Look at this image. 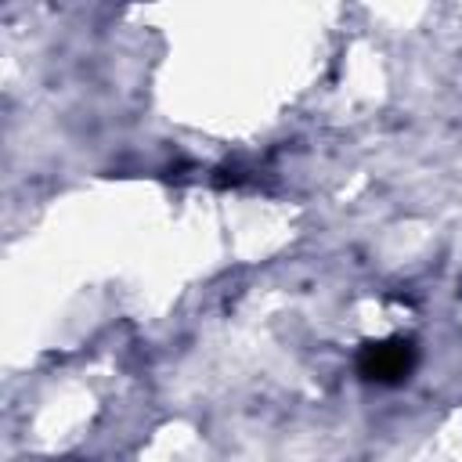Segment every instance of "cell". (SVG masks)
Here are the masks:
<instances>
[{
  "instance_id": "1",
  "label": "cell",
  "mask_w": 462,
  "mask_h": 462,
  "mask_svg": "<svg viewBox=\"0 0 462 462\" xmlns=\"http://www.w3.org/2000/svg\"><path fill=\"white\" fill-rule=\"evenodd\" d=\"M419 354L408 339H379V343H368L361 346L357 354V372L368 379V383H379V386H397L411 375Z\"/></svg>"
}]
</instances>
